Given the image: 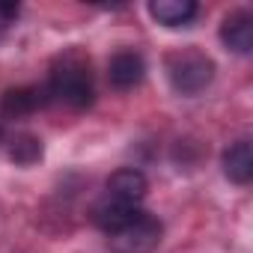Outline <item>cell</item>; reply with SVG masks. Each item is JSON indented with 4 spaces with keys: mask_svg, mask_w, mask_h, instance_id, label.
Segmentation results:
<instances>
[{
    "mask_svg": "<svg viewBox=\"0 0 253 253\" xmlns=\"http://www.w3.org/2000/svg\"><path fill=\"white\" fill-rule=\"evenodd\" d=\"M48 92L69 104L72 110H84L95 98V84H92V69L89 60L81 51H66L54 60L51 78H48Z\"/></svg>",
    "mask_w": 253,
    "mask_h": 253,
    "instance_id": "cell-1",
    "label": "cell"
},
{
    "mask_svg": "<svg viewBox=\"0 0 253 253\" xmlns=\"http://www.w3.org/2000/svg\"><path fill=\"white\" fill-rule=\"evenodd\" d=\"M164 69H167L170 86L179 95H197L214 81V63L200 48H182V51L167 54Z\"/></svg>",
    "mask_w": 253,
    "mask_h": 253,
    "instance_id": "cell-2",
    "label": "cell"
},
{
    "mask_svg": "<svg viewBox=\"0 0 253 253\" xmlns=\"http://www.w3.org/2000/svg\"><path fill=\"white\" fill-rule=\"evenodd\" d=\"M161 235H164L161 220L149 211H137L134 220H128L122 229L110 232L107 241H110L113 253H152L161 244Z\"/></svg>",
    "mask_w": 253,
    "mask_h": 253,
    "instance_id": "cell-3",
    "label": "cell"
},
{
    "mask_svg": "<svg viewBox=\"0 0 253 253\" xmlns=\"http://www.w3.org/2000/svg\"><path fill=\"white\" fill-rule=\"evenodd\" d=\"M146 78V63L137 51H119L107 63V81L116 89H134Z\"/></svg>",
    "mask_w": 253,
    "mask_h": 253,
    "instance_id": "cell-4",
    "label": "cell"
},
{
    "mask_svg": "<svg viewBox=\"0 0 253 253\" xmlns=\"http://www.w3.org/2000/svg\"><path fill=\"white\" fill-rule=\"evenodd\" d=\"M146 191H149V182L134 167H122V170H116L107 179V197L119 200L125 206H140V200L146 197Z\"/></svg>",
    "mask_w": 253,
    "mask_h": 253,
    "instance_id": "cell-5",
    "label": "cell"
},
{
    "mask_svg": "<svg viewBox=\"0 0 253 253\" xmlns=\"http://www.w3.org/2000/svg\"><path fill=\"white\" fill-rule=\"evenodd\" d=\"M220 42L235 54H250V48H253V18H250V12L238 9V12L226 15L223 24H220Z\"/></svg>",
    "mask_w": 253,
    "mask_h": 253,
    "instance_id": "cell-6",
    "label": "cell"
},
{
    "mask_svg": "<svg viewBox=\"0 0 253 253\" xmlns=\"http://www.w3.org/2000/svg\"><path fill=\"white\" fill-rule=\"evenodd\" d=\"M51 98L48 86H15V89H6L3 98H0V107H3L6 116H27L39 107H45Z\"/></svg>",
    "mask_w": 253,
    "mask_h": 253,
    "instance_id": "cell-7",
    "label": "cell"
},
{
    "mask_svg": "<svg viewBox=\"0 0 253 253\" xmlns=\"http://www.w3.org/2000/svg\"><path fill=\"white\" fill-rule=\"evenodd\" d=\"M137 211H140L137 206H125V203H119V200L104 197V200H98V203L92 206V223L110 235V232L122 229L128 220H134V217H137Z\"/></svg>",
    "mask_w": 253,
    "mask_h": 253,
    "instance_id": "cell-8",
    "label": "cell"
},
{
    "mask_svg": "<svg viewBox=\"0 0 253 253\" xmlns=\"http://www.w3.org/2000/svg\"><path fill=\"white\" fill-rule=\"evenodd\" d=\"M223 173L235 185H247L253 179V149L250 140H238L223 152Z\"/></svg>",
    "mask_w": 253,
    "mask_h": 253,
    "instance_id": "cell-9",
    "label": "cell"
},
{
    "mask_svg": "<svg viewBox=\"0 0 253 253\" xmlns=\"http://www.w3.org/2000/svg\"><path fill=\"white\" fill-rule=\"evenodd\" d=\"M149 15L164 27H185L197 15V3L194 0H152Z\"/></svg>",
    "mask_w": 253,
    "mask_h": 253,
    "instance_id": "cell-10",
    "label": "cell"
},
{
    "mask_svg": "<svg viewBox=\"0 0 253 253\" xmlns=\"http://www.w3.org/2000/svg\"><path fill=\"white\" fill-rule=\"evenodd\" d=\"M9 155H12V161L15 164H36L39 158H42V143H39V137H33V134H18L15 140H12V149H9Z\"/></svg>",
    "mask_w": 253,
    "mask_h": 253,
    "instance_id": "cell-11",
    "label": "cell"
},
{
    "mask_svg": "<svg viewBox=\"0 0 253 253\" xmlns=\"http://www.w3.org/2000/svg\"><path fill=\"white\" fill-rule=\"evenodd\" d=\"M0 140H3V122H0Z\"/></svg>",
    "mask_w": 253,
    "mask_h": 253,
    "instance_id": "cell-12",
    "label": "cell"
}]
</instances>
